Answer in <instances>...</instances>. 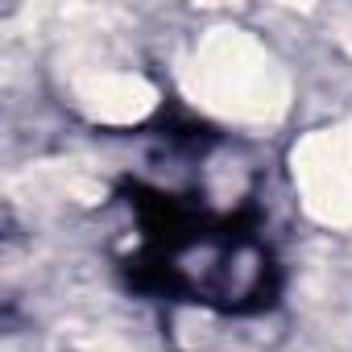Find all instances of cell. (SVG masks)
Listing matches in <instances>:
<instances>
[{"label":"cell","instance_id":"cell-1","mask_svg":"<svg viewBox=\"0 0 352 352\" xmlns=\"http://www.w3.org/2000/svg\"><path fill=\"white\" fill-rule=\"evenodd\" d=\"M199 87L212 108L232 116H270L282 104V79L270 54L245 34H216L195 58Z\"/></svg>","mask_w":352,"mask_h":352},{"label":"cell","instance_id":"cell-2","mask_svg":"<svg viewBox=\"0 0 352 352\" xmlns=\"http://www.w3.org/2000/svg\"><path fill=\"white\" fill-rule=\"evenodd\" d=\"M298 174L307 204L327 224L352 220V133H323L302 145Z\"/></svg>","mask_w":352,"mask_h":352}]
</instances>
